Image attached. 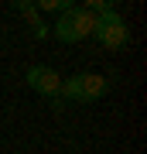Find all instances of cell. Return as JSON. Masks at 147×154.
<instances>
[{
  "label": "cell",
  "mask_w": 147,
  "mask_h": 154,
  "mask_svg": "<svg viewBox=\"0 0 147 154\" xmlns=\"http://www.w3.org/2000/svg\"><path fill=\"white\" fill-rule=\"evenodd\" d=\"M55 38H58V41H65V45H72V41H79L75 38V7H72V11H65V14H62L58 17V24H55Z\"/></svg>",
  "instance_id": "cell-5"
},
{
  "label": "cell",
  "mask_w": 147,
  "mask_h": 154,
  "mask_svg": "<svg viewBox=\"0 0 147 154\" xmlns=\"http://www.w3.org/2000/svg\"><path fill=\"white\" fill-rule=\"evenodd\" d=\"M96 24H99L96 14H89V11H82V7H75V38H89V34L96 31Z\"/></svg>",
  "instance_id": "cell-6"
},
{
  "label": "cell",
  "mask_w": 147,
  "mask_h": 154,
  "mask_svg": "<svg viewBox=\"0 0 147 154\" xmlns=\"http://www.w3.org/2000/svg\"><path fill=\"white\" fill-rule=\"evenodd\" d=\"M109 93V79L103 75H72V79H62V89H58V99H79V103H96L99 96Z\"/></svg>",
  "instance_id": "cell-1"
},
{
  "label": "cell",
  "mask_w": 147,
  "mask_h": 154,
  "mask_svg": "<svg viewBox=\"0 0 147 154\" xmlns=\"http://www.w3.org/2000/svg\"><path fill=\"white\" fill-rule=\"evenodd\" d=\"M34 7H38V14H41V11H62V14L72 11V4H69V0H38Z\"/></svg>",
  "instance_id": "cell-7"
},
{
  "label": "cell",
  "mask_w": 147,
  "mask_h": 154,
  "mask_svg": "<svg viewBox=\"0 0 147 154\" xmlns=\"http://www.w3.org/2000/svg\"><path fill=\"white\" fill-rule=\"evenodd\" d=\"M24 82L34 89V93L48 96V99H58V89H62V75L55 72L51 65H31L24 72Z\"/></svg>",
  "instance_id": "cell-3"
},
{
  "label": "cell",
  "mask_w": 147,
  "mask_h": 154,
  "mask_svg": "<svg viewBox=\"0 0 147 154\" xmlns=\"http://www.w3.org/2000/svg\"><path fill=\"white\" fill-rule=\"evenodd\" d=\"M96 38H99V45H106V48H123L127 45V38H130V31H127V21L116 11H106L103 17H99V24H96Z\"/></svg>",
  "instance_id": "cell-2"
},
{
  "label": "cell",
  "mask_w": 147,
  "mask_h": 154,
  "mask_svg": "<svg viewBox=\"0 0 147 154\" xmlns=\"http://www.w3.org/2000/svg\"><path fill=\"white\" fill-rule=\"evenodd\" d=\"M11 7H14L17 14H24V17H27V28H31V34H34V38H38V41H44V38H48V34H51V31H48V24L41 21L38 7H34L31 0H14Z\"/></svg>",
  "instance_id": "cell-4"
}]
</instances>
